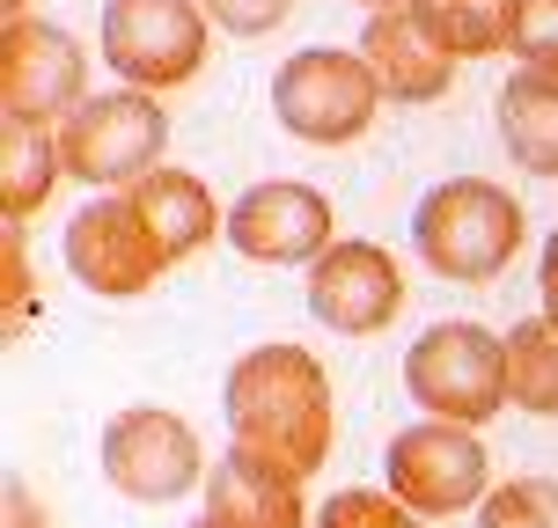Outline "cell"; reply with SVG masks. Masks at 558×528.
<instances>
[{"label": "cell", "instance_id": "8", "mask_svg": "<svg viewBox=\"0 0 558 528\" xmlns=\"http://www.w3.org/2000/svg\"><path fill=\"white\" fill-rule=\"evenodd\" d=\"M206 470L214 463H206L198 433L177 412H162V404H133V412H118L104 426V477H111L118 500L169 506V500H184L192 484H206Z\"/></svg>", "mask_w": 558, "mask_h": 528}, {"label": "cell", "instance_id": "14", "mask_svg": "<svg viewBox=\"0 0 558 528\" xmlns=\"http://www.w3.org/2000/svg\"><path fill=\"white\" fill-rule=\"evenodd\" d=\"M206 521L214 528H316V514L302 500V477L228 447L221 463L206 470Z\"/></svg>", "mask_w": 558, "mask_h": 528}, {"label": "cell", "instance_id": "4", "mask_svg": "<svg viewBox=\"0 0 558 528\" xmlns=\"http://www.w3.org/2000/svg\"><path fill=\"white\" fill-rule=\"evenodd\" d=\"M404 390L426 418H456V426H485L507 404V337L485 323H434L412 337L404 353Z\"/></svg>", "mask_w": 558, "mask_h": 528}, {"label": "cell", "instance_id": "9", "mask_svg": "<svg viewBox=\"0 0 558 528\" xmlns=\"http://www.w3.org/2000/svg\"><path fill=\"white\" fill-rule=\"evenodd\" d=\"M88 103V59L45 15L0 23V118L15 125H66Z\"/></svg>", "mask_w": 558, "mask_h": 528}, {"label": "cell", "instance_id": "7", "mask_svg": "<svg viewBox=\"0 0 558 528\" xmlns=\"http://www.w3.org/2000/svg\"><path fill=\"white\" fill-rule=\"evenodd\" d=\"M206 29L214 15L198 0H111L104 8V66L125 88H184L206 66Z\"/></svg>", "mask_w": 558, "mask_h": 528}, {"label": "cell", "instance_id": "23", "mask_svg": "<svg viewBox=\"0 0 558 528\" xmlns=\"http://www.w3.org/2000/svg\"><path fill=\"white\" fill-rule=\"evenodd\" d=\"M0 286H8L0 323H8V337H15L29 316H37V279H29V257H23V228H0Z\"/></svg>", "mask_w": 558, "mask_h": 528}, {"label": "cell", "instance_id": "22", "mask_svg": "<svg viewBox=\"0 0 558 528\" xmlns=\"http://www.w3.org/2000/svg\"><path fill=\"white\" fill-rule=\"evenodd\" d=\"M507 52L530 74H558V0H514V37Z\"/></svg>", "mask_w": 558, "mask_h": 528}, {"label": "cell", "instance_id": "28", "mask_svg": "<svg viewBox=\"0 0 558 528\" xmlns=\"http://www.w3.org/2000/svg\"><path fill=\"white\" fill-rule=\"evenodd\" d=\"M361 8H367V15H375V8H404V0H361Z\"/></svg>", "mask_w": 558, "mask_h": 528}, {"label": "cell", "instance_id": "26", "mask_svg": "<svg viewBox=\"0 0 558 528\" xmlns=\"http://www.w3.org/2000/svg\"><path fill=\"white\" fill-rule=\"evenodd\" d=\"M0 528H45V506L29 500L23 484H8V492H0Z\"/></svg>", "mask_w": 558, "mask_h": 528}, {"label": "cell", "instance_id": "17", "mask_svg": "<svg viewBox=\"0 0 558 528\" xmlns=\"http://www.w3.org/2000/svg\"><path fill=\"white\" fill-rule=\"evenodd\" d=\"M66 176L59 162V125H15V118H0V221L23 228L52 184Z\"/></svg>", "mask_w": 558, "mask_h": 528}, {"label": "cell", "instance_id": "20", "mask_svg": "<svg viewBox=\"0 0 558 528\" xmlns=\"http://www.w3.org/2000/svg\"><path fill=\"white\" fill-rule=\"evenodd\" d=\"M316 528H434L426 514L397 500V492H375V484H345L316 506Z\"/></svg>", "mask_w": 558, "mask_h": 528}, {"label": "cell", "instance_id": "21", "mask_svg": "<svg viewBox=\"0 0 558 528\" xmlns=\"http://www.w3.org/2000/svg\"><path fill=\"white\" fill-rule=\"evenodd\" d=\"M477 528H558V477H507L477 506Z\"/></svg>", "mask_w": 558, "mask_h": 528}, {"label": "cell", "instance_id": "3", "mask_svg": "<svg viewBox=\"0 0 558 528\" xmlns=\"http://www.w3.org/2000/svg\"><path fill=\"white\" fill-rule=\"evenodd\" d=\"M383 103L390 96L375 82V66L361 52H338V45H308L272 74V118L308 147H353Z\"/></svg>", "mask_w": 558, "mask_h": 528}, {"label": "cell", "instance_id": "24", "mask_svg": "<svg viewBox=\"0 0 558 528\" xmlns=\"http://www.w3.org/2000/svg\"><path fill=\"white\" fill-rule=\"evenodd\" d=\"M198 8H206L214 29H228V37H265V29H279L294 15V0H198Z\"/></svg>", "mask_w": 558, "mask_h": 528}, {"label": "cell", "instance_id": "18", "mask_svg": "<svg viewBox=\"0 0 558 528\" xmlns=\"http://www.w3.org/2000/svg\"><path fill=\"white\" fill-rule=\"evenodd\" d=\"M404 8L456 66L507 52V37H514V0H404Z\"/></svg>", "mask_w": 558, "mask_h": 528}, {"label": "cell", "instance_id": "29", "mask_svg": "<svg viewBox=\"0 0 558 528\" xmlns=\"http://www.w3.org/2000/svg\"><path fill=\"white\" fill-rule=\"evenodd\" d=\"M192 528H214V521H206V514H198V521H192Z\"/></svg>", "mask_w": 558, "mask_h": 528}, {"label": "cell", "instance_id": "19", "mask_svg": "<svg viewBox=\"0 0 558 528\" xmlns=\"http://www.w3.org/2000/svg\"><path fill=\"white\" fill-rule=\"evenodd\" d=\"M507 404L536 418H558V331L544 316L507 331Z\"/></svg>", "mask_w": 558, "mask_h": 528}, {"label": "cell", "instance_id": "6", "mask_svg": "<svg viewBox=\"0 0 558 528\" xmlns=\"http://www.w3.org/2000/svg\"><path fill=\"white\" fill-rule=\"evenodd\" d=\"M383 492L426 514V521H448V514H471V506L493 500V463H485V441L477 426H456V418H418L390 441L383 455Z\"/></svg>", "mask_w": 558, "mask_h": 528}, {"label": "cell", "instance_id": "11", "mask_svg": "<svg viewBox=\"0 0 558 528\" xmlns=\"http://www.w3.org/2000/svg\"><path fill=\"white\" fill-rule=\"evenodd\" d=\"M228 243L251 265H316L338 243V213L316 184L294 176H265L228 206Z\"/></svg>", "mask_w": 558, "mask_h": 528}, {"label": "cell", "instance_id": "1", "mask_svg": "<svg viewBox=\"0 0 558 528\" xmlns=\"http://www.w3.org/2000/svg\"><path fill=\"white\" fill-rule=\"evenodd\" d=\"M221 412H228L235 447L287 477H316L338 441L331 374H324V360L308 345H257V353H243L228 367Z\"/></svg>", "mask_w": 558, "mask_h": 528}, {"label": "cell", "instance_id": "27", "mask_svg": "<svg viewBox=\"0 0 558 528\" xmlns=\"http://www.w3.org/2000/svg\"><path fill=\"white\" fill-rule=\"evenodd\" d=\"M15 15H29V0H0V23H15Z\"/></svg>", "mask_w": 558, "mask_h": 528}, {"label": "cell", "instance_id": "2", "mask_svg": "<svg viewBox=\"0 0 558 528\" xmlns=\"http://www.w3.org/2000/svg\"><path fill=\"white\" fill-rule=\"evenodd\" d=\"M530 235V213L507 184L485 176H448L412 206V250L426 257V272L456 279V286H485L500 279Z\"/></svg>", "mask_w": 558, "mask_h": 528}, {"label": "cell", "instance_id": "15", "mask_svg": "<svg viewBox=\"0 0 558 528\" xmlns=\"http://www.w3.org/2000/svg\"><path fill=\"white\" fill-rule=\"evenodd\" d=\"M133 213L147 221V235H155V250L169 257V265H184V257H198L214 235H221V206H214V192H206V176H192V169H155V176H140L133 192Z\"/></svg>", "mask_w": 558, "mask_h": 528}, {"label": "cell", "instance_id": "5", "mask_svg": "<svg viewBox=\"0 0 558 528\" xmlns=\"http://www.w3.org/2000/svg\"><path fill=\"white\" fill-rule=\"evenodd\" d=\"M169 155V118L147 88H111L88 96L82 111L59 125V162L74 184H118L133 192L140 176H155Z\"/></svg>", "mask_w": 558, "mask_h": 528}, {"label": "cell", "instance_id": "13", "mask_svg": "<svg viewBox=\"0 0 558 528\" xmlns=\"http://www.w3.org/2000/svg\"><path fill=\"white\" fill-rule=\"evenodd\" d=\"M353 52L375 66V82H383L390 103H441L456 88V59L412 23V8H375Z\"/></svg>", "mask_w": 558, "mask_h": 528}, {"label": "cell", "instance_id": "10", "mask_svg": "<svg viewBox=\"0 0 558 528\" xmlns=\"http://www.w3.org/2000/svg\"><path fill=\"white\" fill-rule=\"evenodd\" d=\"M66 272L82 279L88 294H104V302H140L169 272V257L155 250V235L133 213V198L118 192V198H88L66 221Z\"/></svg>", "mask_w": 558, "mask_h": 528}, {"label": "cell", "instance_id": "12", "mask_svg": "<svg viewBox=\"0 0 558 528\" xmlns=\"http://www.w3.org/2000/svg\"><path fill=\"white\" fill-rule=\"evenodd\" d=\"M404 308V265L383 243H331L308 265V316L338 337H375Z\"/></svg>", "mask_w": 558, "mask_h": 528}, {"label": "cell", "instance_id": "16", "mask_svg": "<svg viewBox=\"0 0 558 528\" xmlns=\"http://www.w3.org/2000/svg\"><path fill=\"white\" fill-rule=\"evenodd\" d=\"M500 147L514 155V169L558 176V74L514 66L500 82Z\"/></svg>", "mask_w": 558, "mask_h": 528}, {"label": "cell", "instance_id": "25", "mask_svg": "<svg viewBox=\"0 0 558 528\" xmlns=\"http://www.w3.org/2000/svg\"><path fill=\"white\" fill-rule=\"evenodd\" d=\"M536 302H544V323L558 331V235L544 243V257H536Z\"/></svg>", "mask_w": 558, "mask_h": 528}]
</instances>
